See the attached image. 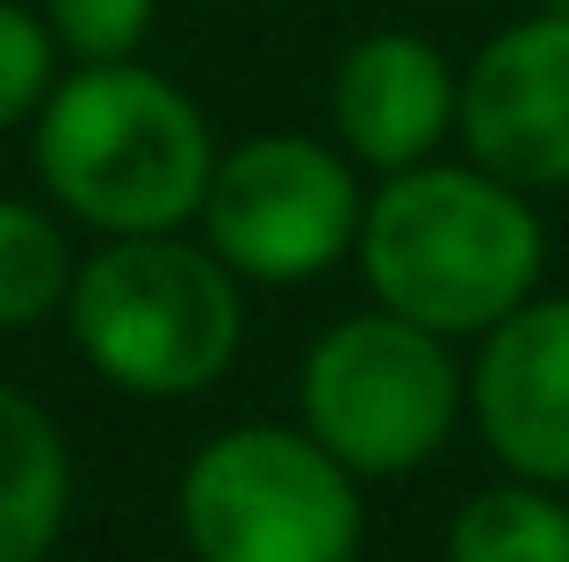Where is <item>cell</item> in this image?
<instances>
[{"label":"cell","instance_id":"obj_1","mask_svg":"<svg viewBox=\"0 0 569 562\" xmlns=\"http://www.w3.org/2000/svg\"><path fill=\"white\" fill-rule=\"evenodd\" d=\"M353 260L382 310L440 339H483L505 310L541 289L548 231L533 202L476 159H418L403 173H382L368 195Z\"/></svg>","mask_w":569,"mask_h":562},{"label":"cell","instance_id":"obj_2","mask_svg":"<svg viewBox=\"0 0 569 562\" xmlns=\"http://www.w3.org/2000/svg\"><path fill=\"white\" fill-rule=\"evenodd\" d=\"M209 167H217V144L202 109L138 58L66 72L37 109L43 195L72 224H94L109 239L181 231L202 210Z\"/></svg>","mask_w":569,"mask_h":562},{"label":"cell","instance_id":"obj_3","mask_svg":"<svg viewBox=\"0 0 569 562\" xmlns=\"http://www.w3.org/2000/svg\"><path fill=\"white\" fill-rule=\"evenodd\" d=\"M66 324L101 382L130 397H194L238 361L246 295L209 245L181 231H130L80 260Z\"/></svg>","mask_w":569,"mask_h":562},{"label":"cell","instance_id":"obj_4","mask_svg":"<svg viewBox=\"0 0 569 562\" xmlns=\"http://www.w3.org/2000/svg\"><path fill=\"white\" fill-rule=\"evenodd\" d=\"M303 433L353 476H411L455 440L469 411V375L440 332L397 310H353L325 324L296 375Z\"/></svg>","mask_w":569,"mask_h":562},{"label":"cell","instance_id":"obj_5","mask_svg":"<svg viewBox=\"0 0 569 562\" xmlns=\"http://www.w3.org/2000/svg\"><path fill=\"white\" fill-rule=\"evenodd\" d=\"M361 534V476L296 425H231L181 476L194 562H353Z\"/></svg>","mask_w":569,"mask_h":562},{"label":"cell","instance_id":"obj_6","mask_svg":"<svg viewBox=\"0 0 569 562\" xmlns=\"http://www.w3.org/2000/svg\"><path fill=\"white\" fill-rule=\"evenodd\" d=\"M361 181L339 144L296 138V130H267L246 138L238 152H217L202 188V245L223 260L238 281H318L361 239Z\"/></svg>","mask_w":569,"mask_h":562},{"label":"cell","instance_id":"obj_7","mask_svg":"<svg viewBox=\"0 0 569 562\" xmlns=\"http://www.w3.org/2000/svg\"><path fill=\"white\" fill-rule=\"evenodd\" d=\"M455 130L519 195L569 188V14H519L461 72Z\"/></svg>","mask_w":569,"mask_h":562},{"label":"cell","instance_id":"obj_8","mask_svg":"<svg viewBox=\"0 0 569 562\" xmlns=\"http://www.w3.org/2000/svg\"><path fill=\"white\" fill-rule=\"evenodd\" d=\"M469 419L505 476L569 491V295L533 289L483 332L469 368Z\"/></svg>","mask_w":569,"mask_h":562},{"label":"cell","instance_id":"obj_9","mask_svg":"<svg viewBox=\"0 0 569 562\" xmlns=\"http://www.w3.org/2000/svg\"><path fill=\"white\" fill-rule=\"evenodd\" d=\"M461 72L447 51L411 29H368L332 66V138L353 167L403 173L432 159L455 130Z\"/></svg>","mask_w":569,"mask_h":562},{"label":"cell","instance_id":"obj_10","mask_svg":"<svg viewBox=\"0 0 569 562\" xmlns=\"http://www.w3.org/2000/svg\"><path fill=\"white\" fill-rule=\"evenodd\" d=\"M72 512V454L37 397L0 382V562H43Z\"/></svg>","mask_w":569,"mask_h":562},{"label":"cell","instance_id":"obj_11","mask_svg":"<svg viewBox=\"0 0 569 562\" xmlns=\"http://www.w3.org/2000/svg\"><path fill=\"white\" fill-rule=\"evenodd\" d=\"M447 562H569V498L527 476L461 498L447 520Z\"/></svg>","mask_w":569,"mask_h":562},{"label":"cell","instance_id":"obj_12","mask_svg":"<svg viewBox=\"0 0 569 562\" xmlns=\"http://www.w3.org/2000/svg\"><path fill=\"white\" fill-rule=\"evenodd\" d=\"M80 274L66 224L43 202L0 195V332H29V324L58 318Z\"/></svg>","mask_w":569,"mask_h":562},{"label":"cell","instance_id":"obj_13","mask_svg":"<svg viewBox=\"0 0 569 562\" xmlns=\"http://www.w3.org/2000/svg\"><path fill=\"white\" fill-rule=\"evenodd\" d=\"M37 14L66 58L109 66V58H138V43L152 37L159 0H37Z\"/></svg>","mask_w":569,"mask_h":562},{"label":"cell","instance_id":"obj_14","mask_svg":"<svg viewBox=\"0 0 569 562\" xmlns=\"http://www.w3.org/2000/svg\"><path fill=\"white\" fill-rule=\"evenodd\" d=\"M51 80H58V43L43 14L22 0H0V138L43 109Z\"/></svg>","mask_w":569,"mask_h":562},{"label":"cell","instance_id":"obj_15","mask_svg":"<svg viewBox=\"0 0 569 562\" xmlns=\"http://www.w3.org/2000/svg\"><path fill=\"white\" fill-rule=\"evenodd\" d=\"M533 8H541V14H569V0H533Z\"/></svg>","mask_w":569,"mask_h":562}]
</instances>
